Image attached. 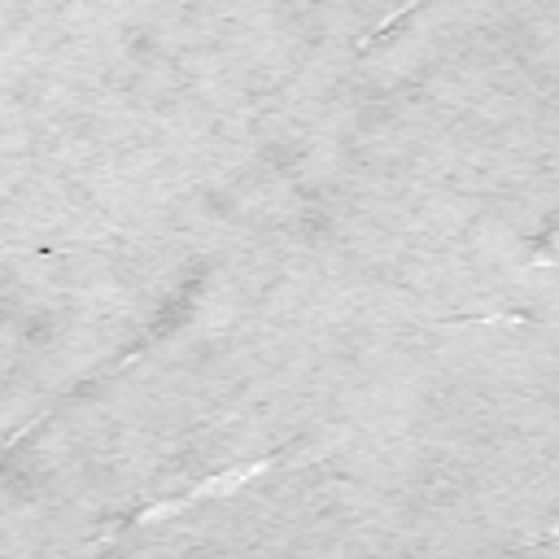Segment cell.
Returning a JSON list of instances; mask_svg holds the SVG:
<instances>
[{
  "instance_id": "6da1fadb",
  "label": "cell",
  "mask_w": 559,
  "mask_h": 559,
  "mask_svg": "<svg viewBox=\"0 0 559 559\" xmlns=\"http://www.w3.org/2000/svg\"><path fill=\"white\" fill-rule=\"evenodd\" d=\"M284 463V450H271V454H258V459H249V463H236V467H227V472H214V476H205V480H197L192 489H183V493H175V498H162V502H153V507H140V511H131V515H122L114 528H135V524H162V520H170V515H179V511H188L192 502H201V498H227V493H240L245 485H253L258 476H266L271 467H280Z\"/></svg>"
},
{
  "instance_id": "7a4b0ae2",
  "label": "cell",
  "mask_w": 559,
  "mask_h": 559,
  "mask_svg": "<svg viewBox=\"0 0 559 559\" xmlns=\"http://www.w3.org/2000/svg\"><path fill=\"white\" fill-rule=\"evenodd\" d=\"M424 4H432V0H406V4H397L393 13H384V17H380V22H376V26H371L362 39H358V52H367L371 44H380L384 35H393V31H397V26H402V22H406L415 9H424Z\"/></svg>"
}]
</instances>
